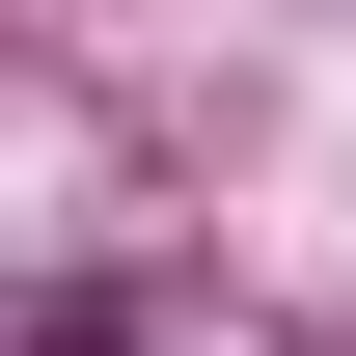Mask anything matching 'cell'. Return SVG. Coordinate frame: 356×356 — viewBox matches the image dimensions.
Returning a JSON list of instances; mask_svg holds the SVG:
<instances>
[{
	"label": "cell",
	"mask_w": 356,
	"mask_h": 356,
	"mask_svg": "<svg viewBox=\"0 0 356 356\" xmlns=\"http://www.w3.org/2000/svg\"><path fill=\"white\" fill-rule=\"evenodd\" d=\"M28 356H137V329H110V302H55V329H28Z\"/></svg>",
	"instance_id": "6da1fadb"
}]
</instances>
